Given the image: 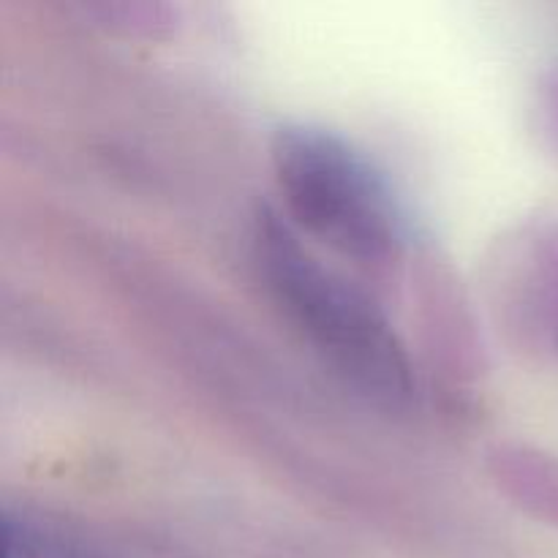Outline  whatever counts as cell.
I'll list each match as a JSON object with an SVG mask.
<instances>
[{"label":"cell","mask_w":558,"mask_h":558,"mask_svg":"<svg viewBox=\"0 0 558 558\" xmlns=\"http://www.w3.org/2000/svg\"><path fill=\"white\" fill-rule=\"evenodd\" d=\"M93 11H98L107 25L120 27L123 33H142V36H161L172 31L178 20V11L163 3H101Z\"/></svg>","instance_id":"cell-6"},{"label":"cell","mask_w":558,"mask_h":558,"mask_svg":"<svg viewBox=\"0 0 558 558\" xmlns=\"http://www.w3.org/2000/svg\"><path fill=\"white\" fill-rule=\"evenodd\" d=\"M507 243L496 276L501 319L537 349L558 354V227Z\"/></svg>","instance_id":"cell-3"},{"label":"cell","mask_w":558,"mask_h":558,"mask_svg":"<svg viewBox=\"0 0 558 558\" xmlns=\"http://www.w3.org/2000/svg\"><path fill=\"white\" fill-rule=\"evenodd\" d=\"M537 125L548 145L558 147V65L545 76L537 98Z\"/></svg>","instance_id":"cell-7"},{"label":"cell","mask_w":558,"mask_h":558,"mask_svg":"<svg viewBox=\"0 0 558 558\" xmlns=\"http://www.w3.org/2000/svg\"><path fill=\"white\" fill-rule=\"evenodd\" d=\"M0 558H98L74 534L25 510H3Z\"/></svg>","instance_id":"cell-5"},{"label":"cell","mask_w":558,"mask_h":558,"mask_svg":"<svg viewBox=\"0 0 558 558\" xmlns=\"http://www.w3.org/2000/svg\"><path fill=\"white\" fill-rule=\"evenodd\" d=\"M254 256L283 316L349 385L387 409L412 401V360L385 311L325 265L272 207H262L254 221Z\"/></svg>","instance_id":"cell-1"},{"label":"cell","mask_w":558,"mask_h":558,"mask_svg":"<svg viewBox=\"0 0 558 558\" xmlns=\"http://www.w3.org/2000/svg\"><path fill=\"white\" fill-rule=\"evenodd\" d=\"M490 469L501 488L529 512L558 523V461L532 447H496Z\"/></svg>","instance_id":"cell-4"},{"label":"cell","mask_w":558,"mask_h":558,"mask_svg":"<svg viewBox=\"0 0 558 558\" xmlns=\"http://www.w3.org/2000/svg\"><path fill=\"white\" fill-rule=\"evenodd\" d=\"M270 158L294 229L376 276L398 265L401 210L363 153L319 125L289 123L272 136Z\"/></svg>","instance_id":"cell-2"}]
</instances>
